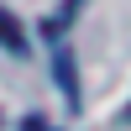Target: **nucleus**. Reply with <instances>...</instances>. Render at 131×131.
I'll use <instances>...</instances> for the list:
<instances>
[{
  "mask_svg": "<svg viewBox=\"0 0 131 131\" xmlns=\"http://www.w3.org/2000/svg\"><path fill=\"white\" fill-rule=\"evenodd\" d=\"M0 47L5 52H26V26H16V16L5 5H0Z\"/></svg>",
  "mask_w": 131,
  "mask_h": 131,
  "instance_id": "f257e3e1",
  "label": "nucleus"
},
{
  "mask_svg": "<svg viewBox=\"0 0 131 131\" xmlns=\"http://www.w3.org/2000/svg\"><path fill=\"white\" fill-rule=\"evenodd\" d=\"M21 131H52V126L42 121V115H26V121H21Z\"/></svg>",
  "mask_w": 131,
  "mask_h": 131,
  "instance_id": "7ed1b4c3",
  "label": "nucleus"
},
{
  "mask_svg": "<svg viewBox=\"0 0 131 131\" xmlns=\"http://www.w3.org/2000/svg\"><path fill=\"white\" fill-rule=\"evenodd\" d=\"M52 63H58V89L68 94V110H79V79H73V58H68V52H58Z\"/></svg>",
  "mask_w": 131,
  "mask_h": 131,
  "instance_id": "f03ea898",
  "label": "nucleus"
},
{
  "mask_svg": "<svg viewBox=\"0 0 131 131\" xmlns=\"http://www.w3.org/2000/svg\"><path fill=\"white\" fill-rule=\"evenodd\" d=\"M126 121H131V105H126Z\"/></svg>",
  "mask_w": 131,
  "mask_h": 131,
  "instance_id": "20e7f679",
  "label": "nucleus"
}]
</instances>
